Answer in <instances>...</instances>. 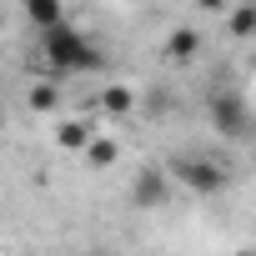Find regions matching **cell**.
Returning <instances> with one entry per match:
<instances>
[{
    "mask_svg": "<svg viewBox=\"0 0 256 256\" xmlns=\"http://www.w3.org/2000/svg\"><path fill=\"white\" fill-rule=\"evenodd\" d=\"M40 56H46V66L60 70V76H76V70L100 66L90 36H80V26H70V20H56V26L40 30Z\"/></svg>",
    "mask_w": 256,
    "mask_h": 256,
    "instance_id": "1",
    "label": "cell"
},
{
    "mask_svg": "<svg viewBox=\"0 0 256 256\" xmlns=\"http://www.w3.org/2000/svg\"><path fill=\"white\" fill-rule=\"evenodd\" d=\"M211 126L221 136H251V116H246V100L241 96H231V90H221V96H211Z\"/></svg>",
    "mask_w": 256,
    "mask_h": 256,
    "instance_id": "2",
    "label": "cell"
},
{
    "mask_svg": "<svg viewBox=\"0 0 256 256\" xmlns=\"http://www.w3.org/2000/svg\"><path fill=\"white\" fill-rule=\"evenodd\" d=\"M176 171H181V181H186L191 191H221V186H226L221 166H211V161H176Z\"/></svg>",
    "mask_w": 256,
    "mask_h": 256,
    "instance_id": "3",
    "label": "cell"
},
{
    "mask_svg": "<svg viewBox=\"0 0 256 256\" xmlns=\"http://www.w3.org/2000/svg\"><path fill=\"white\" fill-rule=\"evenodd\" d=\"M26 16L36 20V30H46V26L66 20V0H26Z\"/></svg>",
    "mask_w": 256,
    "mask_h": 256,
    "instance_id": "4",
    "label": "cell"
},
{
    "mask_svg": "<svg viewBox=\"0 0 256 256\" xmlns=\"http://www.w3.org/2000/svg\"><path fill=\"white\" fill-rule=\"evenodd\" d=\"M136 201H141V206L166 201V181H156V176H151V181H141V186H136Z\"/></svg>",
    "mask_w": 256,
    "mask_h": 256,
    "instance_id": "5",
    "label": "cell"
},
{
    "mask_svg": "<svg viewBox=\"0 0 256 256\" xmlns=\"http://www.w3.org/2000/svg\"><path fill=\"white\" fill-rule=\"evenodd\" d=\"M231 30H236V36H251V30H256V10H251V6L236 10V16H231Z\"/></svg>",
    "mask_w": 256,
    "mask_h": 256,
    "instance_id": "6",
    "label": "cell"
},
{
    "mask_svg": "<svg viewBox=\"0 0 256 256\" xmlns=\"http://www.w3.org/2000/svg\"><path fill=\"white\" fill-rule=\"evenodd\" d=\"M251 141H256V126H251Z\"/></svg>",
    "mask_w": 256,
    "mask_h": 256,
    "instance_id": "7",
    "label": "cell"
}]
</instances>
